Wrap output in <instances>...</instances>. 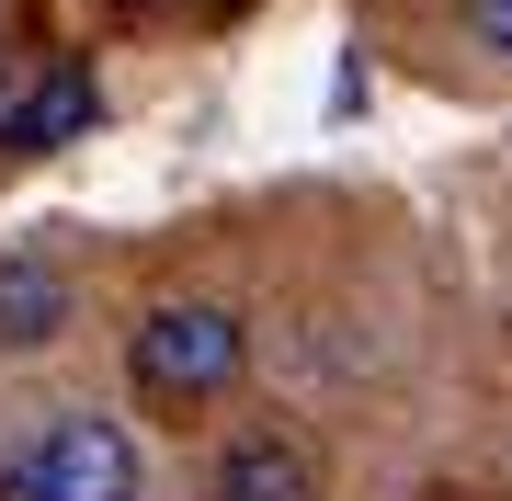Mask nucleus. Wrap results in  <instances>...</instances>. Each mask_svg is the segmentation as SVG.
<instances>
[{"label": "nucleus", "instance_id": "f03ea898", "mask_svg": "<svg viewBox=\"0 0 512 501\" xmlns=\"http://www.w3.org/2000/svg\"><path fill=\"white\" fill-rule=\"evenodd\" d=\"M0 490L12 501H137V445L103 410H57V422H35V445L0 467Z\"/></svg>", "mask_w": 512, "mask_h": 501}, {"label": "nucleus", "instance_id": "f257e3e1", "mask_svg": "<svg viewBox=\"0 0 512 501\" xmlns=\"http://www.w3.org/2000/svg\"><path fill=\"white\" fill-rule=\"evenodd\" d=\"M239 353H251L239 308L160 297V308H137V331H126V376H137V399H160V410H205V399L239 388Z\"/></svg>", "mask_w": 512, "mask_h": 501}, {"label": "nucleus", "instance_id": "39448f33", "mask_svg": "<svg viewBox=\"0 0 512 501\" xmlns=\"http://www.w3.org/2000/svg\"><path fill=\"white\" fill-rule=\"evenodd\" d=\"M69 274H57L46 251H0V353H35V342H57L69 331Z\"/></svg>", "mask_w": 512, "mask_h": 501}, {"label": "nucleus", "instance_id": "423d86ee", "mask_svg": "<svg viewBox=\"0 0 512 501\" xmlns=\"http://www.w3.org/2000/svg\"><path fill=\"white\" fill-rule=\"evenodd\" d=\"M467 35L490 46V57H512V0H467Z\"/></svg>", "mask_w": 512, "mask_h": 501}, {"label": "nucleus", "instance_id": "7ed1b4c3", "mask_svg": "<svg viewBox=\"0 0 512 501\" xmlns=\"http://www.w3.org/2000/svg\"><path fill=\"white\" fill-rule=\"evenodd\" d=\"M205 501H319V467H308L296 433L251 422V433H228L217 467H205Z\"/></svg>", "mask_w": 512, "mask_h": 501}, {"label": "nucleus", "instance_id": "20e7f679", "mask_svg": "<svg viewBox=\"0 0 512 501\" xmlns=\"http://www.w3.org/2000/svg\"><path fill=\"white\" fill-rule=\"evenodd\" d=\"M92 114H103L92 69H46L35 92H12V103H0V149L46 160V149H69V137H92Z\"/></svg>", "mask_w": 512, "mask_h": 501}]
</instances>
